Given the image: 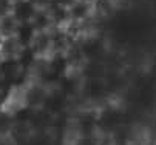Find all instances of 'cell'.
I'll list each match as a JSON object with an SVG mask.
<instances>
[{
    "label": "cell",
    "mask_w": 156,
    "mask_h": 145,
    "mask_svg": "<svg viewBox=\"0 0 156 145\" xmlns=\"http://www.w3.org/2000/svg\"><path fill=\"white\" fill-rule=\"evenodd\" d=\"M33 25L37 31H51L54 29V23H53V19L48 12V9H39L34 20H33Z\"/></svg>",
    "instance_id": "8992f818"
},
{
    "label": "cell",
    "mask_w": 156,
    "mask_h": 145,
    "mask_svg": "<svg viewBox=\"0 0 156 145\" xmlns=\"http://www.w3.org/2000/svg\"><path fill=\"white\" fill-rule=\"evenodd\" d=\"M12 3H14V0H0V17L11 14Z\"/></svg>",
    "instance_id": "ba28073f"
},
{
    "label": "cell",
    "mask_w": 156,
    "mask_h": 145,
    "mask_svg": "<svg viewBox=\"0 0 156 145\" xmlns=\"http://www.w3.org/2000/svg\"><path fill=\"white\" fill-rule=\"evenodd\" d=\"M39 8L31 0H14L11 14L19 23H33Z\"/></svg>",
    "instance_id": "3957f363"
},
{
    "label": "cell",
    "mask_w": 156,
    "mask_h": 145,
    "mask_svg": "<svg viewBox=\"0 0 156 145\" xmlns=\"http://www.w3.org/2000/svg\"><path fill=\"white\" fill-rule=\"evenodd\" d=\"M31 2H33L39 9H47V8L54 2V0H31Z\"/></svg>",
    "instance_id": "9c48e42d"
},
{
    "label": "cell",
    "mask_w": 156,
    "mask_h": 145,
    "mask_svg": "<svg viewBox=\"0 0 156 145\" xmlns=\"http://www.w3.org/2000/svg\"><path fill=\"white\" fill-rule=\"evenodd\" d=\"M104 2H111V3H116L118 6H121V3L124 2V0H104Z\"/></svg>",
    "instance_id": "30bf717a"
},
{
    "label": "cell",
    "mask_w": 156,
    "mask_h": 145,
    "mask_svg": "<svg viewBox=\"0 0 156 145\" xmlns=\"http://www.w3.org/2000/svg\"><path fill=\"white\" fill-rule=\"evenodd\" d=\"M70 16V23L85 26L98 22V9L96 2L93 0H73V2L66 6Z\"/></svg>",
    "instance_id": "6da1fadb"
},
{
    "label": "cell",
    "mask_w": 156,
    "mask_h": 145,
    "mask_svg": "<svg viewBox=\"0 0 156 145\" xmlns=\"http://www.w3.org/2000/svg\"><path fill=\"white\" fill-rule=\"evenodd\" d=\"M19 26H20V23L14 19L12 14H6L3 17H0V39L16 37Z\"/></svg>",
    "instance_id": "5b68a950"
},
{
    "label": "cell",
    "mask_w": 156,
    "mask_h": 145,
    "mask_svg": "<svg viewBox=\"0 0 156 145\" xmlns=\"http://www.w3.org/2000/svg\"><path fill=\"white\" fill-rule=\"evenodd\" d=\"M36 33H37V29L34 28L33 23H20L16 37H17V40H19V42L23 45L25 48H28V47L31 45V42H33Z\"/></svg>",
    "instance_id": "52a82bcc"
},
{
    "label": "cell",
    "mask_w": 156,
    "mask_h": 145,
    "mask_svg": "<svg viewBox=\"0 0 156 145\" xmlns=\"http://www.w3.org/2000/svg\"><path fill=\"white\" fill-rule=\"evenodd\" d=\"M36 54L39 60H47L56 53V39L54 29L51 31H37L31 45L28 47Z\"/></svg>",
    "instance_id": "7a4b0ae2"
},
{
    "label": "cell",
    "mask_w": 156,
    "mask_h": 145,
    "mask_svg": "<svg viewBox=\"0 0 156 145\" xmlns=\"http://www.w3.org/2000/svg\"><path fill=\"white\" fill-rule=\"evenodd\" d=\"M23 50L25 47L19 42L17 37L0 39V60H3V62L19 60Z\"/></svg>",
    "instance_id": "277c9868"
}]
</instances>
